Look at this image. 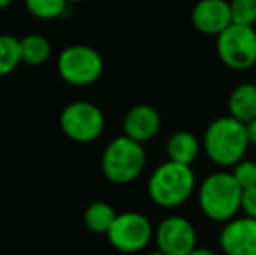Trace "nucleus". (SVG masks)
I'll return each mask as SVG.
<instances>
[{
	"mask_svg": "<svg viewBox=\"0 0 256 255\" xmlns=\"http://www.w3.org/2000/svg\"><path fill=\"white\" fill-rule=\"evenodd\" d=\"M244 189L237 184L232 173L214 171L208 175L199 185L200 211L212 222H223L237 217L242 204Z\"/></svg>",
	"mask_w": 256,
	"mask_h": 255,
	"instance_id": "obj_3",
	"label": "nucleus"
},
{
	"mask_svg": "<svg viewBox=\"0 0 256 255\" xmlns=\"http://www.w3.org/2000/svg\"><path fill=\"white\" fill-rule=\"evenodd\" d=\"M200 149H202V143L190 131H176L174 135L169 136L168 143H166V152H168L169 161L188 164V166H192L194 161L199 157Z\"/></svg>",
	"mask_w": 256,
	"mask_h": 255,
	"instance_id": "obj_14",
	"label": "nucleus"
},
{
	"mask_svg": "<svg viewBox=\"0 0 256 255\" xmlns=\"http://www.w3.org/2000/svg\"><path fill=\"white\" fill-rule=\"evenodd\" d=\"M188 255H218V253H214L212 250H209V248H200V246H197V248L192 250Z\"/></svg>",
	"mask_w": 256,
	"mask_h": 255,
	"instance_id": "obj_23",
	"label": "nucleus"
},
{
	"mask_svg": "<svg viewBox=\"0 0 256 255\" xmlns=\"http://www.w3.org/2000/svg\"><path fill=\"white\" fill-rule=\"evenodd\" d=\"M12 4V0H0V11H4V9H7V7Z\"/></svg>",
	"mask_w": 256,
	"mask_h": 255,
	"instance_id": "obj_24",
	"label": "nucleus"
},
{
	"mask_svg": "<svg viewBox=\"0 0 256 255\" xmlns=\"http://www.w3.org/2000/svg\"><path fill=\"white\" fill-rule=\"evenodd\" d=\"M21 62V41L14 35L0 34V77L12 74Z\"/></svg>",
	"mask_w": 256,
	"mask_h": 255,
	"instance_id": "obj_17",
	"label": "nucleus"
},
{
	"mask_svg": "<svg viewBox=\"0 0 256 255\" xmlns=\"http://www.w3.org/2000/svg\"><path fill=\"white\" fill-rule=\"evenodd\" d=\"M21 41V62L30 67H40L48 63L52 55V46L48 37L38 34L24 35Z\"/></svg>",
	"mask_w": 256,
	"mask_h": 255,
	"instance_id": "obj_15",
	"label": "nucleus"
},
{
	"mask_svg": "<svg viewBox=\"0 0 256 255\" xmlns=\"http://www.w3.org/2000/svg\"><path fill=\"white\" fill-rule=\"evenodd\" d=\"M118 213L104 201H94L84 211V224L94 234H108Z\"/></svg>",
	"mask_w": 256,
	"mask_h": 255,
	"instance_id": "obj_16",
	"label": "nucleus"
},
{
	"mask_svg": "<svg viewBox=\"0 0 256 255\" xmlns=\"http://www.w3.org/2000/svg\"><path fill=\"white\" fill-rule=\"evenodd\" d=\"M250 147L246 124L223 116L209 123L202 136V149L209 161L222 168L236 166L244 159Z\"/></svg>",
	"mask_w": 256,
	"mask_h": 255,
	"instance_id": "obj_1",
	"label": "nucleus"
},
{
	"mask_svg": "<svg viewBox=\"0 0 256 255\" xmlns=\"http://www.w3.org/2000/svg\"><path fill=\"white\" fill-rule=\"evenodd\" d=\"M68 4H80V2H84V0H66Z\"/></svg>",
	"mask_w": 256,
	"mask_h": 255,
	"instance_id": "obj_26",
	"label": "nucleus"
},
{
	"mask_svg": "<svg viewBox=\"0 0 256 255\" xmlns=\"http://www.w3.org/2000/svg\"><path fill=\"white\" fill-rule=\"evenodd\" d=\"M196 187L197 182L192 166L168 159L152 171L146 191L157 206L176 208L192 197Z\"/></svg>",
	"mask_w": 256,
	"mask_h": 255,
	"instance_id": "obj_2",
	"label": "nucleus"
},
{
	"mask_svg": "<svg viewBox=\"0 0 256 255\" xmlns=\"http://www.w3.org/2000/svg\"><path fill=\"white\" fill-rule=\"evenodd\" d=\"M230 173L234 175L237 184L242 189L253 187V185H256V161L242 159L234 166V170Z\"/></svg>",
	"mask_w": 256,
	"mask_h": 255,
	"instance_id": "obj_20",
	"label": "nucleus"
},
{
	"mask_svg": "<svg viewBox=\"0 0 256 255\" xmlns=\"http://www.w3.org/2000/svg\"><path fill=\"white\" fill-rule=\"evenodd\" d=\"M160 124L162 121L158 110L154 109L152 105L140 103V105H134L132 109L128 110L122 128H124L126 136L145 145L146 142L154 140L158 135Z\"/></svg>",
	"mask_w": 256,
	"mask_h": 255,
	"instance_id": "obj_12",
	"label": "nucleus"
},
{
	"mask_svg": "<svg viewBox=\"0 0 256 255\" xmlns=\"http://www.w3.org/2000/svg\"><path fill=\"white\" fill-rule=\"evenodd\" d=\"M216 53L225 67L250 70L256 65V30L232 23L216 37Z\"/></svg>",
	"mask_w": 256,
	"mask_h": 255,
	"instance_id": "obj_6",
	"label": "nucleus"
},
{
	"mask_svg": "<svg viewBox=\"0 0 256 255\" xmlns=\"http://www.w3.org/2000/svg\"><path fill=\"white\" fill-rule=\"evenodd\" d=\"M146 166V152L143 143L122 135L114 138L103 150L102 171L106 180L117 185L134 182Z\"/></svg>",
	"mask_w": 256,
	"mask_h": 255,
	"instance_id": "obj_4",
	"label": "nucleus"
},
{
	"mask_svg": "<svg viewBox=\"0 0 256 255\" xmlns=\"http://www.w3.org/2000/svg\"><path fill=\"white\" fill-rule=\"evenodd\" d=\"M157 250L166 255H188L197 248V231L182 215L166 217L155 229Z\"/></svg>",
	"mask_w": 256,
	"mask_h": 255,
	"instance_id": "obj_9",
	"label": "nucleus"
},
{
	"mask_svg": "<svg viewBox=\"0 0 256 255\" xmlns=\"http://www.w3.org/2000/svg\"><path fill=\"white\" fill-rule=\"evenodd\" d=\"M246 133H248V140H250V145H256V119L246 123Z\"/></svg>",
	"mask_w": 256,
	"mask_h": 255,
	"instance_id": "obj_22",
	"label": "nucleus"
},
{
	"mask_svg": "<svg viewBox=\"0 0 256 255\" xmlns=\"http://www.w3.org/2000/svg\"><path fill=\"white\" fill-rule=\"evenodd\" d=\"M60 128L72 142L91 143L102 136L104 116L98 105L91 102H72L61 110Z\"/></svg>",
	"mask_w": 256,
	"mask_h": 255,
	"instance_id": "obj_7",
	"label": "nucleus"
},
{
	"mask_svg": "<svg viewBox=\"0 0 256 255\" xmlns=\"http://www.w3.org/2000/svg\"><path fill=\"white\" fill-rule=\"evenodd\" d=\"M220 248L225 255H256V218L242 215L226 222L220 232Z\"/></svg>",
	"mask_w": 256,
	"mask_h": 255,
	"instance_id": "obj_10",
	"label": "nucleus"
},
{
	"mask_svg": "<svg viewBox=\"0 0 256 255\" xmlns=\"http://www.w3.org/2000/svg\"><path fill=\"white\" fill-rule=\"evenodd\" d=\"M146 255H166V253L160 252V250H155V252H150V253H146Z\"/></svg>",
	"mask_w": 256,
	"mask_h": 255,
	"instance_id": "obj_25",
	"label": "nucleus"
},
{
	"mask_svg": "<svg viewBox=\"0 0 256 255\" xmlns=\"http://www.w3.org/2000/svg\"><path fill=\"white\" fill-rule=\"evenodd\" d=\"M228 116L240 123L256 119V82H242L228 96Z\"/></svg>",
	"mask_w": 256,
	"mask_h": 255,
	"instance_id": "obj_13",
	"label": "nucleus"
},
{
	"mask_svg": "<svg viewBox=\"0 0 256 255\" xmlns=\"http://www.w3.org/2000/svg\"><path fill=\"white\" fill-rule=\"evenodd\" d=\"M230 13L232 21L242 27L256 25V0H230Z\"/></svg>",
	"mask_w": 256,
	"mask_h": 255,
	"instance_id": "obj_19",
	"label": "nucleus"
},
{
	"mask_svg": "<svg viewBox=\"0 0 256 255\" xmlns=\"http://www.w3.org/2000/svg\"><path fill=\"white\" fill-rule=\"evenodd\" d=\"M240 210H242L244 215H248V217L256 218V185L242 191V204H240Z\"/></svg>",
	"mask_w": 256,
	"mask_h": 255,
	"instance_id": "obj_21",
	"label": "nucleus"
},
{
	"mask_svg": "<svg viewBox=\"0 0 256 255\" xmlns=\"http://www.w3.org/2000/svg\"><path fill=\"white\" fill-rule=\"evenodd\" d=\"M192 23L204 35L218 37L234 23L226 0H199L192 9Z\"/></svg>",
	"mask_w": 256,
	"mask_h": 255,
	"instance_id": "obj_11",
	"label": "nucleus"
},
{
	"mask_svg": "<svg viewBox=\"0 0 256 255\" xmlns=\"http://www.w3.org/2000/svg\"><path fill=\"white\" fill-rule=\"evenodd\" d=\"M58 74L66 84L84 88L91 86L102 77L103 58L94 48L86 44H72L58 56Z\"/></svg>",
	"mask_w": 256,
	"mask_h": 255,
	"instance_id": "obj_5",
	"label": "nucleus"
},
{
	"mask_svg": "<svg viewBox=\"0 0 256 255\" xmlns=\"http://www.w3.org/2000/svg\"><path fill=\"white\" fill-rule=\"evenodd\" d=\"M28 13L37 20L51 21L63 16L66 11V0H24Z\"/></svg>",
	"mask_w": 256,
	"mask_h": 255,
	"instance_id": "obj_18",
	"label": "nucleus"
},
{
	"mask_svg": "<svg viewBox=\"0 0 256 255\" xmlns=\"http://www.w3.org/2000/svg\"><path fill=\"white\" fill-rule=\"evenodd\" d=\"M106 236L115 250L122 253H136L148 246L155 236V231L152 222L143 213L124 211L117 215Z\"/></svg>",
	"mask_w": 256,
	"mask_h": 255,
	"instance_id": "obj_8",
	"label": "nucleus"
}]
</instances>
